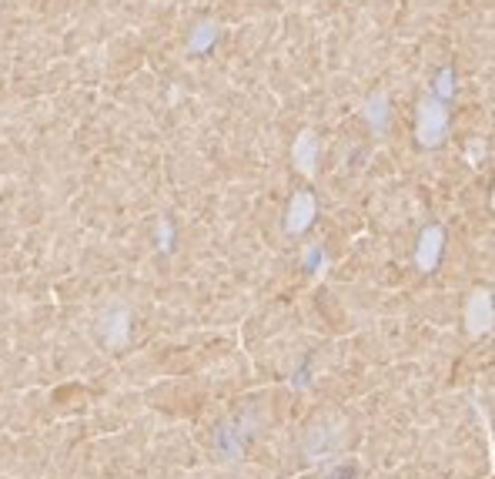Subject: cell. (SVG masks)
<instances>
[{
    "instance_id": "6da1fadb",
    "label": "cell",
    "mask_w": 495,
    "mask_h": 479,
    "mask_svg": "<svg viewBox=\"0 0 495 479\" xmlns=\"http://www.w3.org/2000/svg\"><path fill=\"white\" fill-rule=\"evenodd\" d=\"M415 131H419V141L425 148L442 145L445 138H449V107H445V101L425 97L422 105H419V125H415Z\"/></svg>"
},
{
    "instance_id": "7a4b0ae2",
    "label": "cell",
    "mask_w": 495,
    "mask_h": 479,
    "mask_svg": "<svg viewBox=\"0 0 495 479\" xmlns=\"http://www.w3.org/2000/svg\"><path fill=\"white\" fill-rule=\"evenodd\" d=\"M465 322H469V332L472 335H485L492 329V295L479 289L472 292L469 305H465Z\"/></svg>"
},
{
    "instance_id": "3957f363",
    "label": "cell",
    "mask_w": 495,
    "mask_h": 479,
    "mask_svg": "<svg viewBox=\"0 0 495 479\" xmlns=\"http://www.w3.org/2000/svg\"><path fill=\"white\" fill-rule=\"evenodd\" d=\"M101 335H104V342L111 345V349L127 345V339H131V312H127L124 305L111 309V312L101 319Z\"/></svg>"
},
{
    "instance_id": "277c9868",
    "label": "cell",
    "mask_w": 495,
    "mask_h": 479,
    "mask_svg": "<svg viewBox=\"0 0 495 479\" xmlns=\"http://www.w3.org/2000/svg\"><path fill=\"white\" fill-rule=\"evenodd\" d=\"M442 245H445V231L439 225L422 231V239H419V251H415V261H419V269L422 271H432L442 259Z\"/></svg>"
},
{
    "instance_id": "5b68a950",
    "label": "cell",
    "mask_w": 495,
    "mask_h": 479,
    "mask_svg": "<svg viewBox=\"0 0 495 479\" xmlns=\"http://www.w3.org/2000/svg\"><path fill=\"white\" fill-rule=\"evenodd\" d=\"M311 221H315V199H311L308 191H298L288 205V219H285V229L291 235H301V231L308 229Z\"/></svg>"
},
{
    "instance_id": "8992f818",
    "label": "cell",
    "mask_w": 495,
    "mask_h": 479,
    "mask_svg": "<svg viewBox=\"0 0 495 479\" xmlns=\"http://www.w3.org/2000/svg\"><path fill=\"white\" fill-rule=\"evenodd\" d=\"M291 158H295V168L301 175H315V161H318V138H315V131H301Z\"/></svg>"
},
{
    "instance_id": "52a82bcc",
    "label": "cell",
    "mask_w": 495,
    "mask_h": 479,
    "mask_svg": "<svg viewBox=\"0 0 495 479\" xmlns=\"http://www.w3.org/2000/svg\"><path fill=\"white\" fill-rule=\"evenodd\" d=\"M365 117H369V125L382 135L385 127H389V97L379 94V97H371L369 107H365Z\"/></svg>"
},
{
    "instance_id": "ba28073f",
    "label": "cell",
    "mask_w": 495,
    "mask_h": 479,
    "mask_svg": "<svg viewBox=\"0 0 495 479\" xmlns=\"http://www.w3.org/2000/svg\"><path fill=\"white\" fill-rule=\"evenodd\" d=\"M217 41V24H211V21H205V24H197V31H195V37H191V51L195 54H201V51H207L211 44Z\"/></svg>"
},
{
    "instance_id": "9c48e42d",
    "label": "cell",
    "mask_w": 495,
    "mask_h": 479,
    "mask_svg": "<svg viewBox=\"0 0 495 479\" xmlns=\"http://www.w3.org/2000/svg\"><path fill=\"white\" fill-rule=\"evenodd\" d=\"M452 94H455V71H452V67H442V71H439V77H435V94H432V97L449 101Z\"/></svg>"
},
{
    "instance_id": "30bf717a",
    "label": "cell",
    "mask_w": 495,
    "mask_h": 479,
    "mask_svg": "<svg viewBox=\"0 0 495 479\" xmlns=\"http://www.w3.org/2000/svg\"><path fill=\"white\" fill-rule=\"evenodd\" d=\"M157 239H161V245H165V249L171 245V241H167V239H171V225H167V221H161V225H157Z\"/></svg>"
}]
</instances>
